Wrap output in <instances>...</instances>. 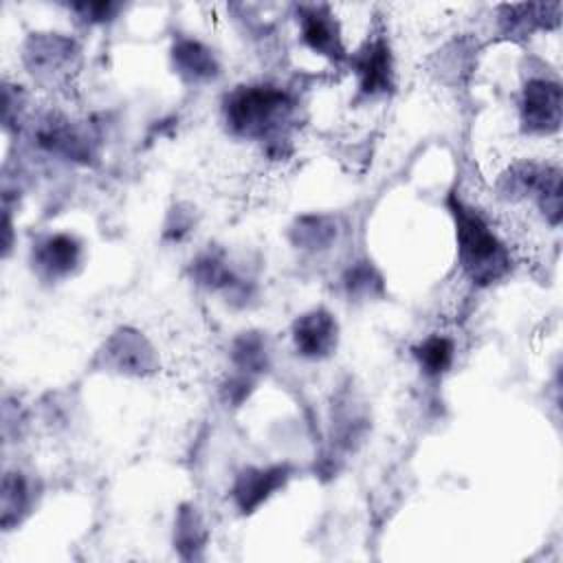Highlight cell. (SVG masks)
I'll list each match as a JSON object with an SVG mask.
<instances>
[{
  "instance_id": "obj_9",
  "label": "cell",
  "mask_w": 563,
  "mask_h": 563,
  "mask_svg": "<svg viewBox=\"0 0 563 563\" xmlns=\"http://www.w3.org/2000/svg\"><path fill=\"white\" fill-rule=\"evenodd\" d=\"M172 68L187 84H207L220 75L216 53L194 37H178L172 46Z\"/></svg>"
},
{
  "instance_id": "obj_10",
  "label": "cell",
  "mask_w": 563,
  "mask_h": 563,
  "mask_svg": "<svg viewBox=\"0 0 563 563\" xmlns=\"http://www.w3.org/2000/svg\"><path fill=\"white\" fill-rule=\"evenodd\" d=\"M106 358L119 374L143 376L154 367V354L150 343L134 330L121 328L106 341Z\"/></svg>"
},
{
  "instance_id": "obj_19",
  "label": "cell",
  "mask_w": 563,
  "mask_h": 563,
  "mask_svg": "<svg viewBox=\"0 0 563 563\" xmlns=\"http://www.w3.org/2000/svg\"><path fill=\"white\" fill-rule=\"evenodd\" d=\"M532 198L539 205L545 220L552 227H556L561 222V172H559V167H552V165L541 167Z\"/></svg>"
},
{
  "instance_id": "obj_3",
  "label": "cell",
  "mask_w": 563,
  "mask_h": 563,
  "mask_svg": "<svg viewBox=\"0 0 563 563\" xmlns=\"http://www.w3.org/2000/svg\"><path fill=\"white\" fill-rule=\"evenodd\" d=\"M563 119V92L561 84L534 77L523 84L519 99V121L526 134L548 136L559 132Z\"/></svg>"
},
{
  "instance_id": "obj_12",
  "label": "cell",
  "mask_w": 563,
  "mask_h": 563,
  "mask_svg": "<svg viewBox=\"0 0 563 563\" xmlns=\"http://www.w3.org/2000/svg\"><path fill=\"white\" fill-rule=\"evenodd\" d=\"M561 4L559 2H526V4H501L499 26L508 37L528 35L537 29H550L559 24Z\"/></svg>"
},
{
  "instance_id": "obj_15",
  "label": "cell",
  "mask_w": 563,
  "mask_h": 563,
  "mask_svg": "<svg viewBox=\"0 0 563 563\" xmlns=\"http://www.w3.org/2000/svg\"><path fill=\"white\" fill-rule=\"evenodd\" d=\"M231 361L240 374L251 378L264 374L271 365V347L262 332H242L233 339Z\"/></svg>"
},
{
  "instance_id": "obj_16",
  "label": "cell",
  "mask_w": 563,
  "mask_h": 563,
  "mask_svg": "<svg viewBox=\"0 0 563 563\" xmlns=\"http://www.w3.org/2000/svg\"><path fill=\"white\" fill-rule=\"evenodd\" d=\"M31 508V488L22 473H4L0 486V510H2V528L11 530L18 526Z\"/></svg>"
},
{
  "instance_id": "obj_11",
  "label": "cell",
  "mask_w": 563,
  "mask_h": 563,
  "mask_svg": "<svg viewBox=\"0 0 563 563\" xmlns=\"http://www.w3.org/2000/svg\"><path fill=\"white\" fill-rule=\"evenodd\" d=\"M191 277L198 286L213 290V292H224L229 299H246L249 297L246 282L233 273V268L220 253H213V251L200 253L191 262Z\"/></svg>"
},
{
  "instance_id": "obj_17",
  "label": "cell",
  "mask_w": 563,
  "mask_h": 563,
  "mask_svg": "<svg viewBox=\"0 0 563 563\" xmlns=\"http://www.w3.org/2000/svg\"><path fill=\"white\" fill-rule=\"evenodd\" d=\"M413 358L424 376L438 378L451 369L455 358V343L444 334H429L413 347Z\"/></svg>"
},
{
  "instance_id": "obj_18",
  "label": "cell",
  "mask_w": 563,
  "mask_h": 563,
  "mask_svg": "<svg viewBox=\"0 0 563 563\" xmlns=\"http://www.w3.org/2000/svg\"><path fill=\"white\" fill-rule=\"evenodd\" d=\"M336 238V224L328 216H301L290 227V240L297 249L321 251Z\"/></svg>"
},
{
  "instance_id": "obj_8",
  "label": "cell",
  "mask_w": 563,
  "mask_h": 563,
  "mask_svg": "<svg viewBox=\"0 0 563 563\" xmlns=\"http://www.w3.org/2000/svg\"><path fill=\"white\" fill-rule=\"evenodd\" d=\"M299 37L317 55L332 62L345 59V46L341 37V26L325 4H299L297 7Z\"/></svg>"
},
{
  "instance_id": "obj_22",
  "label": "cell",
  "mask_w": 563,
  "mask_h": 563,
  "mask_svg": "<svg viewBox=\"0 0 563 563\" xmlns=\"http://www.w3.org/2000/svg\"><path fill=\"white\" fill-rule=\"evenodd\" d=\"M70 9L81 20H86L90 24H101V22H108L117 15L119 4H114V2H79V4H73Z\"/></svg>"
},
{
  "instance_id": "obj_13",
  "label": "cell",
  "mask_w": 563,
  "mask_h": 563,
  "mask_svg": "<svg viewBox=\"0 0 563 563\" xmlns=\"http://www.w3.org/2000/svg\"><path fill=\"white\" fill-rule=\"evenodd\" d=\"M75 46L68 37L59 33L33 35L24 48V59L31 73L35 75H57L66 64H70Z\"/></svg>"
},
{
  "instance_id": "obj_14",
  "label": "cell",
  "mask_w": 563,
  "mask_h": 563,
  "mask_svg": "<svg viewBox=\"0 0 563 563\" xmlns=\"http://www.w3.org/2000/svg\"><path fill=\"white\" fill-rule=\"evenodd\" d=\"M35 141L42 150L66 156V158L88 161L90 156L88 139L81 136L75 128H70V123L66 121H57V119L44 121L35 132Z\"/></svg>"
},
{
  "instance_id": "obj_7",
  "label": "cell",
  "mask_w": 563,
  "mask_h": 563,
  "mask_svg": "<svg viewBox=\"0 0 563 563\" xmlns=\"http://www.w3.org/2000/svg\"><path fill=\"white\" fill-rule=\"evenodd\" d=\"M292 471L288 464L273 466H246L242 468L231 486V499L242 515L255 512L262 504H266L277 490H282Z\"/></svg>"
},
{
  "instance_id": "obj_1",
  "label": "cell",
  "mask_w": 563,
  "mask_h": 563,
  "mask_svg": "<svg viewBox=\"0 0 563 563\" xmlns=\"http://www.w3.org/2000/svg\"><path fill=\"white\" fill-rule=\"evenodd\" d=\"M446 209L455 227L457 262L475 286H490L510 271V253L486 218L457 194H449Z\"/></svg>"
},
{
  "instance_id": "obj_2",
  "label": "cell",
  "mask_w": 563,
  "mask_h": 563,
  "mask_svg": "<svg viewBox=\"0 0 563 563\" xmlns=\"http://www.w3.org/2000/svg\"><path fill=\"white\" fill-rule=\"evenodd\" d=\"M292 112L286 90L268 84L240 86L224 97V123L235 136L253 141H273Z\"/></svg>"
},
{
  "instance_id": "obj_4",
  "label": "cell",
  "mask_w": 563,
  "mask_h": 563,
  "mask_svg": "<svg viewBox=\"0 0 563 563\" xmlns=\"http://www.w3.org/2000/svg\"><path fill=\"white\" fill-rule=\"evenodd\" d=\"M84 257V244L73 233H48L31 246V266L40 279L59 282L70 277Z\"/></svg>"
},
{
  "instance_id": "obj_20",
  "label": "cell",
  "mask_w": 563,
  "mask_h": 563,
  "mask_svg": "<svg viewBox=\"0 0 563 563\" xmlns=\"http://www.w3.org/2000/svg\"><path fill=\"white\" fill-rule=\"evenodd\" d=\"M174 543L180 550L183 556H194L198 548L205 543V526L196 512V508L183 506L176 517V530H174Z\"/></svg>"
},
{
  "instance_id": "obj_5",
  "label": "cell",
  "mask_w": 563,
  "mask_h": 563,
  "mask_svg": "<svg viewBox=\"0 0 563 563\" xmlns=\"http://www.w3.org/2000/svg\"><path fill=\"white\" fill-rule=\"evenodd\" d=\"M356 75V88L361 97L374 99L391 92L394 88V55L389 42L378 35L367 40L350 59Z\"/></svg>"
},
{
  "instance_id": "obj_21",
  "label": "cell",
  "mask_w": 563,
  "mask_h": 563,
  "mask_svg": "<svg viewBox=\"0 0 563 563\" xmlns=\"http://www.w3.org/2000/svg\"><path fill=\"white\" fill-rule=\"evenodd\" d=\"M343 286L350 297H376L383 292V277L372 262H356L343 275Z\"/></svg>"
},
{
  "instance_id": "obj_6",
  "label": "cell",
  "mask_w": 563,
  "mask_h": 563,
  "mask_svg": "<svg viewBox=\"0 0 563 563\" xmlns=\"http://www.w3.org/2000/svg\"><path fill=\"white\" fill-rule=\"evenodd\" d=\"M292 347L301 358L323 361L339 345V323L325 308H312L299 314L290 328Z\"/></svg>"
}]
</instances>
